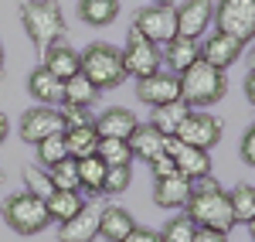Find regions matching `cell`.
I'll list each match as a JSON object with an SVG mask.
<instances>
[{
  "label": "cell",
  "mask_w": 255,
  "mask_h": 242,
  "mask_svg": "<svg viewBox=\"0 0 255 242\" xmlns=\"http://www.w3.org/2000/svg\"><path fill=\"white\" fill-rule=\"evenodd\" d=\"M17 10L31 44L38 48V55H44L51 44H58L65 38V14H61L58 0H20Z\"/></svg>",
  "instance_id": "obj_1"
},
{
  "label": "cell",
  "mask_w": 255,
  "mask_h": 242,
  "mask_svg": "<svg viewBox=\"0 0 255 242\" xmlns=\"http://www.w3.org/2000/svg\"><path fill=\"white\" fill-rule=\"evenodd\" d=\"M228 92V79L225 72L208 65L204 58H197L187 72H180V102L187 109H204V106H215L225 99Z\"/></svg>",
  "instance_id": "obj_2"
},
{
  "label": "cell",
  "mask_w": 255,
  "mask_h": 242,
  "mask_svg": "<svg viewBox=\"0 0 255 242\" xmlns=\"http://www.w3.org/2000/svg\"><path fill=\"white\" fill-rule=\"evenodd\" d=\"M184 215L197 229H218V232H232L235 229V212H232V202H228L225 188H191Z\"/></svg>",
  "instance_id": "obj_3"
},
{
  "label": "cell",
  "mask_w": 255,
  "mask_h": 242,
  "mask_svg": "<svg viewBox=\"0 0 255 242\" xmlns=\"http://www.w3.org/2000/svg\"><path fill=\"white\" fill-rule=\"evenodd\" d=\"M82 75L96 85L99 92L116 89L126 79V65H123V48L109 44V41H92L82 51Z\"/></svg>",
  "instance_id": "obj_4"
},
{
  "label": "cell",
  "mask_w": 255,
  "mask_h": 242,
  "mask_svg": "<svg viewBox=\"0 0 255 242\" xmlns=\"http://www.w3.org/2000/svg\"><path fill=\"white\" fill-rule=\"evenodd\" d=\"M0 215H3L7 229H10V232H17V236H38V232H44V229L51 225L44 198L31 195V191L7 195L3 205H0Z\"/></svg>",
  "instance_id": "obj_5"
},
{
  "label": "cell",
  "mask_w": 255,
  "mask_h": 242,
  "mask_svg": "<svg viewBox=\"0 0 255 242\" xmlns=\"http://www.w3.org/2000/svg\"><path fill=\"white\" fill-rule=\"evenodd\" d=\"M218 31L249 44L255 38V0H218L215 3Z\"/></svg>",
  "instance_id": "obj_6"
},
{
  "label": "cell",
  "mask_w": 255,
  "mask_h": 242,
  "mask_svg": "<svg viewBox=\"0 0 255 242\" xmlns=\"http://www.w3.org/2000/svg\"><path fill=\"white\" fill-rule=\"evenodd\" d=\"M123 65H126V75H133V79H146V75L160 72V65H163V51H160V44H153L150 38H143L139 31H129L126 48H123Z\"/></svg>",
  "instance_id": "obj_7"
},
{
  "label": "cell",
  "mask_w": 255,
  "mask_h": 242,
  "mask_svg": "<svg viewBox=\"0 0 255 242\" xmlns=\"http://www.w3.org/2000/svg\"><path fill=\"white\" fill-rule=\"evenodd\" d=\"M133 31H139L153 44L174 41L177 38V7L174 3H150V7H143L136 14V20H133Z\"/></svg>",
  "instance_id": "obj_8"
},
{
  "label": "cell",
  "mask_w": 255,
  "mask_h": 242,
  "mask_svg": "<svg viewBox=\"0 0 255 242\" xmlns=\"http://www.w3.org/2000/svg\"><path fill=\"white\" fill-rule=\"evenodd\" d=\"M221 130H225V123L211 116V113H204V109H187V116L180 120L177 126V140L191 143V147H201V150H211L218 140H221Z\"/></svg>",
  "instance_id": "obj_9"
},
{
  "label": "cell",
  "mask_w": 255,
  "mask_h": 242,
  "mask_svg": "<svg viewBox=\"0 0 255 242\" xmlns=\"http://www.w3.org/2000/svg\"><path fill=\"white\" fill-rule=\"evenodd\" d=\"M136 99L143 106H170V102H180V75L174 72H153L146 79H136Z\"/></svg>",
  "instance_id": "obj_10"
},
{
  "label": "cell",
  "mask_w": 255,
  "mask_h": 242,
  "mask_svg": "<svg viewBox=\"0 0 255 242\" xmlns=\"http://www.w3.org/2000/svg\"><path fill=\"white\" fill-rule=\"evenodd\" d=\"M20 140L24 143H41L51 133H61L65 130V120H61V109L55 106H34L20 116Z\"/></svg>",
  "instance_id": "obj_11"
},
{
  "label": "cell",
  "mask_w": 255,
  "mask_h": 242,
  "mask_svg": "<svg viewBox=\"0 0 255 242\" xmlns=\"http://www.w3.org/2000/svg\"><path fill=\"white\" fill-rule=\"evenodd\" d=\"M167 154L174 157L177 174H184L187 181H197V178L211 174V154L201 150V147H191V143L177 140V137H167Z\"/></svg>",
  "instance_id": "obj_12"
},
{
  "label": "cell",
  "mask_w": 255,
  "mask_h": 242,
  "mask_svg": "<svg viewBox=\"0 0 255 242\" xmlns=\"http://www.w3.org/2000/svg\"><path fill=\"white\" fill-rule=\"evenodd\" d=\"M215 20V0H180L177 7V34L180 38H197L211 27Z\"/></svg>",
  "instance_id": "obj_13"
},
{
  "label": "cell",
  "mask_w": 255,
  "mask_h": 242,
  "mask_svg": "<svg viewBox=\"0 0 255 242\" xmlns=\"http://www.w3.org/2000/svg\"><path fill=\"white\" fill-rule=\"evenodd\" d=\"M245 55V44L232 34H225V31H215L211 38L201 44V58L208 61V65H215V68H228V65H235L238 58Z\"/></svg>",
  "instance_id": "obj_14"
},
{
  "label": "cell",
  "mask_w": 255,
  "mask_h": 242,
  "mask_svg": "<svg viewBox=\"0 0 255 242\" xmlns=\"http://www.w3.org/2000/svg\"><path fill=\"white\" fill-rule=\"evenodd\" d=\"M136 126H139L136 113H133V109H123V106H113V109H106V113H99V116H96V130H99V137H116V140H129Z\"/></svg>",
  "instance_id": "obj_15"
},
{
  "label": "cell",
  "mask_w": 255,
  "mask_h": 242,
  "mask_svg": "<svg viewBox=\"0 0 255 242\" xmlns=\"http://www.w3.org/2000/svg\"><path fill=\"white\" fill-rule=\"evenodd\" d=\"M41 65H44L51 75H58V79L65 82V79H72V75L82 72V55L72 48V44L58 41V44H51V48L41 55Z\"/></svg>",
  "instance_id": "obj_16"
},
{
  "label": "cell",
  "mask_w": 255,
  "mask_h": 242,
  "mask_svg": "<svg viewBox=\"0 0 255 242\" xmlns=\"http://www.w3.org/2000/svg\"><path fill=\"white\" fill-rule=\"evenodd\" d=\"M191 198V181L184 174H170L153 181V205L157 208H184Z\"/></svg>",
  "instance_id": "obj_17"
},
{
  "label": "cell",
  "mask_w": 255,
  "mask_h": 242,
  "mask_svg": "<svg viewBox=\"0 0 255 242\" xmlns=\"http://www.w3.org/2000/svg\"><path fill=\"white\" fill-rule=\"evenodd\" d=\"M133 229H136V219H133L126 208H119V205H106V208L99 212V236H102V239L123 242Z\"/></svg>",
  "instance_id": "obj_18"
},
{
  "label": "cell",
  "mask_w": 255,
  "mask_h": 242,
  "mask_svg": "<svg viewBox=\"0 0 255 242\" xmlns=\"http://www.w3.org/2000/svg\"><path fill=\"white\" fill-rule=\"evenodd\" d=\"M197 58H201V41L197 38H180V34H177L174 41L163 44V61H167V68H170L174 75L187 72Z\"/></svg>",
  "instance_id": "obj_19"
},
{
  "label": "cell",
  "mask_w": 255,
  "mask_h": 242,
  "mask_svg": "<svg viewBox=\"0 0 255 242\" xmlns=\"http://www.w3.org/2000/svg\"><path fill=\"white\" fill-rule=\"evenodd\" d=\"M99 236V208H82L75 219L58 225V242H92Z\"/></svg>",
  "instance_id": "obj_20"
},
{
  "label": "cell",
  "mask_w": 255,
  "mask_h": 242,
  "mask_svg": "<svg viewBox=\"0 0 255 242\" xmlns=\"http://www.w3.org/2000/svg\"><path fill=\"white\" fill-rule=\"evenodd\" d=\"M61 85L65 82L58 75H51L44 65H38L31 75H27V92L38 99V106H58L61 102Z\"/></svg>",
  "instance_id": "obj_21"
},
{
  "label": "cell",
  "mask_w": 255,
  "mask_h": 242,
  "mask_svg": "<svg viewBox=\"0 0 255 242\" xmlns=\"http://www.w3.org/2000/svg\"><path fill=\"white\" fill-rule=\"evenodd\" d=\"M129 150H133V157L150 164L153 157H160L167 150V137L160 130H153L150 123H139L136 130H133V137H129Z\"/></svg>",
  "instance_id": "obj_22"
},
{
  "label": "cell",
  "mask_w": 255,
  "mask_h": 242,
  "mask_svg": "<svg viewBox=\"0 0 255 242\" xmlns=\"http://www.w3.org/2000/svg\"><path fill=\"white\" fill-rule=\"evenodd\" d=\"M44 205H48V219L61 225V222H68V219H75L85 208V198H82L79 191H51L44 198Z\"/></svg>",
  "instance_id": "obj_23"
},
{
  "label": "cell",
  "mask_w": 255,
  "mask_h": 242,
  "mask_svg": "<svg viewBox=\"0 0 255 242\" xmlns=\"http://www.w3.org/2000/svg\"><path fill=\"white\" fill-rule=\"evenodd\" d=\"M65 140H68V154L82 161V157H92L99 150V130H96V120L92 123H82V126H72L65 130Z\"/></svg>",
  "instance_id": "obj_24"
},
{
  "label": "cell",
  "mask_w": 255,
  "mask_h": 242,
  "mask_svg": "<svg viewBox=\"0 0 255 242\" xmlns=\"http://www.w3.org/2000/svg\"><path fill=\"white\" fill-rule=\"evenodd\" d=\"M96 99H99V89L85 79L82 72H79V75H72V79H65V85H61V106H79V109H89Z\"/></svg>",
  "instance_id": "obj_25"
},
{
  "label": "cell",
  "mask_w": 255,
  "mask_h": 242,
  "mask_svg": "<svg viewBox=\"0 0 255 242\" xmlns=\"http://www.w3.org/2000/svg\"><path fill=\"white\" fill-rule=\"evenodd\" d=\"M79 17L89 27H106L119 17V0H79Z\"/></svg>",
  "instance_id": "obj_26"
},
{
  "label": "cell",
  "mask_w": 255,
  "mask_h": 242,
  "mask_svg": "<svg viewBox=\"0 0 255 242\" xmlns=\"http://www.w3.org/2000/svg\"><path fill=\"white\" fill-rule=\"evenodd\" d=\"M38 147V164L48 171V167H55V164H61L65 157H72L68 154V140H65V130L61 133H51V137H44L41 143H34Z\"/></svg>",
  "instance_id": "obj_27"
},
{
  "label": "cell",
  "mask_w": 255,
  "mask_h": 242,
  "mask_svg": "<svg viewBox=\"0 0 255 242\" xmlns=\"http://www.w3.org/2000/svg\"><path fill=\"white\" fill-rule=\"evenodd\" d=\"M187 116V106L184 102H170V106H157L153 109V116H150V126L153 130H160L163 137H174L177 126H180V120Z\"/></svg>",
  "instance_id": "obj_28"
},
{
  "label": "cell",
  "mask_w": 255,
  "mask_h": 242,
  "mask_svg": "<svg viewBox=\"0 0 255 242\" xmlns=\"http://www.w3.org/2000/svg\"><path fill=\"white\" fill-rule=\"evenodd\" d=\"M106 171H109V164H102L96 154H92V157H82V161H79V181H82V188H85L89 195H102Z\"/></svg>",
  "instance_id": "obj_29"
},
{
  "label": "cell",
  "mask_w": 255,
  "mask_h": 242,
  "mask_svg": "<svg viewBox=\"0 0 255 242\" xmlns=\"http://www.w3.org/2000/svg\"><path fill=\"white\" fill-rule=\"evenodd\" d=\"M228 202L235 212V225H249L255 219V184H238L235 191H228Z\"/></svg>",
  "instance_id": "obj_30"
},
{
  "label": "cell",
  "mask_w": 255,
  "mask_h": 242,
  "mask_svg": "<svg viewBox=\"0 0 255 242\" xmlns=\"http://www.w3.org/2000/svg\"><path fill=\"white\" fill-rule=\"evenodd\" d=\"M96 157L109 167L116 164H133V150H129V140H116V137H99V150Z\"/></svg>",
  "instance_id": "obj_31"
},
{
  "label": "cell",
  "mask_w": 255,
  "mask_h": 242,
  "mask_svg": "<svg viewBox=\"0 0 255 242\" xmlns=\"http://www.w3.org/2000/svg\"><path fill=\"white\" fill-rule=\"evenodd\" d=\"M48 174H51V184H55V191H82V181H79V161H75V157H65L61 164L48 167Z\"/></svg>",
  "instance_id": "obj_32"
},
{
  "label": "cell",
  "mask_w": 255,
  "mask_h": 242,
  "mask_svg": "<svg viewBox=\"0 0 255 242\" xmlns=\"http://www.w3.org/2000/svg\"><path fill=\"white\" fill-rule=\"evenodd\" d=\"M129 181H133V167H129V164H116V167L106 171L102 195H106V198H116V195H123V191L129 188Z\"/></svg>",
  "instance_id": "obj_33"
},
{
  "label": "cell",
  "mask_w": 255,
  "mask_h": 242,
  "mask_svg": "<svg viewBox=\"0 0 255 242\" xmlns=\"http://www.w3.org/2000/svg\"><path fill=\"white\" fill-rule=\"evenodd\" d=\"M24 191H31V195H38V198H48L51 191H55V184H51V174L41 167V164H31V167H24Z\"/></svg>",
  "instance_id": "obj_34"
},
{
  "label": "cell",
  "mask_w": 255,
  "mask_h": 242,
  "mask_svg": "<svg viewBox=\"0 0 255 242\" xmlns=\"http://www.w3.org/2000/svg\"><path fill=\"white\" fill-rule=\"evenodd\" d=\"M194 232H197V225L187 215L184 219H170L163 225V232H160V242H194Z\"/></svg>",
  "instance_id": "obj_35"
},
{
  "label": "cell",
  "mask_w": 255,
  "mask_h": 242,
  "mask_svg": "<svg viewBox=\"0 0 255 242\" xmlns=\"http://www.w3.org/2000/svg\"><path fill=\"white\" fill-rule=\"evenodd\" d=\"M150 174H153V181H160V178H170V174H177V164H174V157L163 150L160 157H153L150 161Z\"/></svg>",
  "instance_id": "obj_36"
},
{
  "label": "cell",
  "mask_w": 255,
  "mask_h": 242,
  "mask_svg": "<svg viewBox=\"0 0 255 242\" xmlns=\"http://www.w3.org/2000/svg\"><path fill=\"white\" fill-rule=\"evenodd\" d=\"M61 120H65V130H72V126H82V123H92V116H89V109L65 106V109H61Z\"/></svg>",
  "instance_id": "obj_37"
},
{
  "label": "cell",
  "mask_w": 255,
  "mask_h": 242,
  "mask_svg": "<svg viewBox=\"0 0 255 242\" xmlns=\"http://www.w3.org/2000/svg\"><path fill=\"white\" fill-rule=\"evenodd\" d=\"M238 154H242V161L255 167V123L245 130V137H242V147H238Z\"/></svg>",
  "instance_id": "obj_38"
},
{
  "label": "cell",
  "mask_w": 255,
  "mask_h": 242,
  "mask_svg": "<svg viewBox=\"0 0 255 242\" xmlns=\"http://www.w3.org/2000/svg\"><path fill=\"white\" fill-rule=\"evenodd\" d=\"M123 242H160V232H153V229H143V225H136L129 236Z\"/></svg>",
  "instance_id": "obj_39"
},
{
  "label": "cell",
  "mask_w": 255,
  "mask_h": 242,
  "mask_svg": "<svg viewBox=\"0 0 255 242\" xmlns=\"http://www.w3.org/2000/svg\"><path fill=\"white\" fill-rule=\"evenodd\" d=\"M194 242H228V232H218V229H197Z\"/></svg>",
  "instance_id": "obj_40"
},
{
  "label": "cell",
  "mask_w": 255,
  "mask_h": 242,
  "mask_svg": "<svg viewBox=\"0 0 255 242\" xmlns=\"http://www.w3.org/2000/svg\"><path fill=\"white\" fill-rule=\"evenodd\" d=\"M242 89H245V99L255 106V68H249V75H245V82H242Z\"/></svg>",
  "instance_id": "obj_41"
},
{
  "label": "cell",
  "mask_w": 255,
  "mask_h": 242,
  "mask_svg": "<svg viewBox=\"0 0 255 242\" xmlns=\"http://www.w3.org/2000/svg\"><path fill=\"white\" fill-rule=\"evenodd\" d=\"M7 137H10V120H7V113L0 109V143L7 140Z\"/></svg>",
  "instance_id": "obj_42"
},
{
  "label": "cell",
  "mask_w": 255,
  "mask_h": 242,
  "mask_svg": "<svg viewBox=\"0 0 255 242\" xmlns=\"http://www.w3.org/2000/svg\"><path fill=\"white\" fill-rule=\"evenodd\" d=\"M0 79H3V44H0Z\"/></svg>",
  "instance_id": "obj_43"
},
{
  "label": "cell",
  "mask_w": 255,
  "mask_h": 242,
  "mask_svg": "<svg viewBox=\"0 0 255 242\" xmlns=\"http://www.w3.org/2000/svg\"><path fill=\"white\" fill-rule=\"evenodd\" d=\"M249 232H252V242H255V219H252V222H249Z\"/></svg>",
  "instance_id": "obj_44"
},
{
  "label": "cell",
  "mask_w": 255,
  "mask_h": 242,
  "mask_svg": "<svg viewBox=\"0 0 255 242\" xmlns=\"http://www.w3.org/2000/svg\"><path fill=\"white\" fill-rule=\"evenodd\" d=\"M249 61H252V68H255V48H252V51H249Z\"/></svg>",
  "instance_id": "obj_45"
},
{
  "label": "cell",
  "mask_w": 255,
  "mask_h": 242,
  "mask_svg": "<svg viewBox=\"0 0 255 242\" xmlns=\"http://www.w3.org/2000/svg\"><path fill=\"white\" fill-rule=\"evenodd\" d=\"M150 3H170V0H150Z\"/></svg>",
  "instance_id": "obj_46"
},
{
  "label": "cell",
  "mask_w": 255,
  "mask_h": 242,
  "mask_svg": "<svg viewBox=\"0 0 255 242\" xmlns=\"http://www.w3.org/2000/svg\"><path fill=\"white\" fill-rule=\"evenodd\" d=\"M0 181H3V174H0Z\"/></svg>",
  "instance_id": "obj_47"
}]
</instances>
